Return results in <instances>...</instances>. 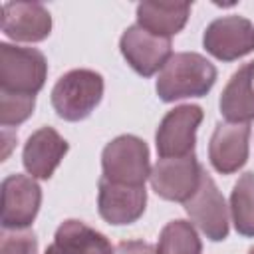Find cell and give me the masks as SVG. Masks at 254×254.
<instances>
[{
    "instance_id": "obj_8",
    "label": "cell",
    "mask_w": 254,
    "mask_h": 254,
    "mask_svg": "<svg viewBox=\"0 0 254 254\" xmlns=\"http://www.w3.org/2000/svg\"><path fill=\"white\" fill-rule=\"evenodd\" d=\"M204 50L222 62H234L254 52V24L244 16L212 20L202 36Z\"/></svg>"
},
{
    "instance_id": "obj_13",
    "label": "cell",
    "mask_w": 254,
    "mask_h": 254,
    "mask_svg": "<svg viewBox=\"0 0 254 254\" xmlns=\"http://www.w3.org/2000/svg\"><path fill=\"white\" fill-rule=\"evenodd\" d=\"M248 123H218L208 143L212 167L222 175H232L242 169L248 159Z\"/></svg>"
},
{
    "instance_id": "obj_24",
    "label": "cell",
    "mask_w": 254,
    "mask_h": 254,
    "mask_svg": "<svg viewBox=\"0 0 254 254\" xmlns=\"http://www.w3.org/2000/svg\"><path fill=\"white\" fill-rule=\"evenodd\" d=\"M248 254H254V248H250V250H248Z\"/></svg>"
},
{
    "instance_id": "obj_2",
    "label": "cell",
    "mask_w": 254,
    "mask_h": 254,
    "mask_svg": "<svg viewBox=\"0 0 254 254\" xmlns=\"http://www.w3.org/2000/svg\"><path fill=\"white\" fill-rule=\"evenodd\" d=\"M103 77L93 69H71L52 89V105L65 121L85 119L101 101Z\"/></svg>"
},
{
    "instance_id": "obj_23",
    "label": "cell",
    "mask_w": 254,
    "mask_h": 254,
    "mask_svg": "<svg viewBox=\"0 0 254 254\" xmlns=\"http://www.w3.org/2000/svg\"><path fill=\"white\" fill-rule=\"evenodd\" d=\"M46 254H64L56 244H52V246H48V250H46Z\"/></svg>"
},
{
    "instance_id": "obj_20",
    "label": "cell",
    "mask_w": 254,
    "mask_h": 254,
    "mask_svg": "<svg viewBox=\"0 0 254 254\" xmlns=\"http://www.w3.org/2000/svg\"><path fill=\"white\" fill-rule=\"evenodd\" d=\"M36 97L22 93L0 91V123L4 127L20 125L34 113Z\"/></svg>"
},
{
    "instance_id": "obj_1",
    "label": "cell",
    "mask_w": 254,
    "mask_h": 254,
    "mask_svg": "<svg viewBox=\"0 0 254 254\" xmlns=\"http://www.w3.org/2000/svg\"><path fill=\"white\" fill-rule=\"evenodd\" d=\"M216 81V67L200 54L181 52L173 54L159 71L155 89L157 95L171 103L185 97L206 95Z\"/></svg>"
},
{
    "instance_id": "obj_10",
    "label": "cell",
    "mask_w": 254,
    "mask_h": 254,
    "mask_svg": "<svg viewBox=\"0 0 254 254\" xmlns=\"http://www.w3.org/2000/svg\"><path fill=\"white\" fill-rule=\"evenodd\" d=\"M121 54L127 64L143 77H151L161 71L165 64L171 60V38L155 36L143 30L139 24L129 26L119 42Z\"/></svg>"
},
{
    "instance_id": "obj_4",
    "label": "cell",
    "mask_w": 254,
    "mask_h": 254,
    "mask_svg": "<svg viewBox=\"0 0 254 254\" xmlns=\"http://www.w3.org/2000/svg\"><path fill=\"white\" fill-rule=\"evenodd\" d=\"M103 179L119 185L145 187L151 177L149 147L135 135H119L109 141L101 153Z\"/></svg>"
},
{
    "instance_id": "obj_19",
    "label": "cell",
    "mask_w": 254,
    "mask_h": 254,
    "mask_svg": "<svg viewBox=\"0 0 254 254\" xmlns=\"http://www.w3.org/2000/svg\"><path fill=\"white\" fill-rule=\"evenodd\" d=\"M157 254H200L202 244L194 226L187 220H171L159 234Z\"/></svg>"
},
{
    "instance_id": "obj_11",
    "label": "cell",
    "mask_w": 254,
    "mask_h": 254,
    "mask_svg": "<svg viewBox=\"0 0 254 254\" xmlns=\"http://www.w3.org/2000/svg\"><path fill=\"white\" fill-rule=\"evenodd\" d=\"M147 204V190L145 187H131L111 183L101 177L99 192H97V208L103 220L109 224L121 226L135 222Z\"/></svg>"
},
{
    "instance_id": "obj_5",
    "label": "cell",
    "mask_w": 254,
    "mask_h": 254,
    "mask_svg": "<svg viewBox=\"0 0 254 254\" xmlns=\"http://www.w3.org/2000/svg\"><path fill=\"white\" fill-rule=\"evenodd\" d=\"M202 167L198 165L194 153L187 157L159 159L151 169V187L165 198L175 202H187L198 189L202 179Z\"/></svg>"
},
{
    "instance_id": "obj_6",
    "label": "cell",
    "mask_w": 254,
    "mask_h": 254,
    "mask_svg": "<svg viewBox=\"0 0 254 254\" xmlns=\"http://www.w3.org/2000/svg\"><path fill=\"white\" fill-rule=\"evenodd\" d=\"M202 121L198 105H179L171 109L159 123L155 145L161 159L187 157L194 153L196 129Z\"/></svg>"
},
{
    "instance_id": "obj_14",
    "label": "cell",
    "mask_w": 254,
    "mask_h": 254,
    "mask_svg": "<svg viewBox=\"0 0 254 254\" xmlns=\"http://www.w3.org/2000/svg\"><path fill=\"white\" fill-rule=\"evenodd\" d=\"M67 141L52 127H42L32 133L24 145L22 161L34 179H50L58 165L62 163L64 155L67 153Z\"/></svg>"
},
{
    "instance_id": "obj_18",
    "label": "cell",
    "mask_w": 254,
    "mask_h": 254,
    "mask_svg": "<svg viewBox=\"0 0 254 254\" xmlns=\"http://www.w3.org/2000/svg\"><path fill=\"white\" fill-rule=\"evenodd\" d=\"M232 222L238 234L254 238V175L244 173L230 194Z\"/></svg>"
},
{
    "instance_id": "obj_17",
    "label": "cell",
    "mask_w": 254,
    "mask_h": 254,
    "mask_svg": "<svg viewBox=\"0 0 254 254\" xmlns=\"http://www.w3.org/2000/svg\"><path fill=\"white\" fill-rule=\"evenodd\" d=\"M54 244L64 254H113L115 250L101 232L73 218L58 226Z\"/></svg>"
},
{
    "instance_id": "obj_16",
    "label": "cell",
    "mask_w": 254,
    "mask_h": 254,
    "mask_svg": "<svg viewBox=\"0 0 254 254\" xmlns=\"http://www.w3.org/2000/svg\"><path fill=\"white\" fill-rule=\"evenodd\" d=\"M190 14L189 2H141L137 6V24L161 38L179 34Z\"/></svg>"
},
{
    "instance_id": "obj_7",
    "label": "cell",
    "mask_w": 254,
    "mask_h": 254,
    "mask_svg": "<svg viewBox=\"0 0 254 254\" xmlns=\"http://www.w3.org/2000/svg\"><path fill=\"white\" fill-rule=\"evenodd\" d=\"M183 204L190 220L202 230L208 240L220 242L228 236V206L216 183L206 171H202L196 192Z\"/></svg>"
},
{
    "instance_id": "obj_22",
    "label": "cell",
    "mask_w": 254,
    "mask_h": 254,
    "mask_svg": "<svg viewBox=\"0 0 254 254\" xmlns=\"http://www.w3.org/2000/svg\"><path fill=\"white\" fill-rule=\"evenodd\" d=\"M113 254H157V250L143 240H127V242H119Z\"/></svg>"
},
{
    "instance_id": "obj_15",
    "label": "cell",
    "mask_w": 254,
    "mask_h": 254,
    "mask_svg": "<svg viewBox=\"0 0 254 254\" xmlns=\"http://www.w3.org/2000/svg\"><path fill=\"white\" fill-rule=\"evenodd\" d=\"M218 107L228 123H248L254 119V62L240 65L232 73L220 93Z\"/></svg>"
},
{
    "instance_id": "obj_9",
    "label": "cell",
    "mask_w": 254,
    "mask_h": 254,
    "mask_svg": "<svg viewBox=\"0 0 254 254\" xmlns=\"http://www.w3.org/2000/svg\"><path fill=\"white\" fill-rule=\"evenodd\" d=\"M42 204V189L28 175H10L2 181V228H28Z\"/></svg>"
},
{
    "instance_id": "obj_21",
    "label": "cell",
    "mask_w": 254,
    "mask_h": 254,
    "mask_svg": "<svg viewBox=\"0 0 254 254\" xmlns=\"http://www.w3.org/2000/svg\"><path fill=\"white\" fill-rule=\"evenodd\" d=\"M0 254H38V240L34 232L28 230H4L0 238Z\"/></svg>"
},
{
    "instance_id": "obj_3",
    "label": "cell",
    "mask_w": 254,
    "mask_h": 254,
    "mask_svg": "<svg viewBox=\"0 0 254 254\" xmlns=\"http://www.w3.org/2000/svg\"><path fill=\"white\" fill-rule=\"evenodd\" d=\"M48 75V62L36 48L0 44V91L36 95Z\"/></svg>"
},
{
    "instance_id": "obj_12",
    "label": "cell",
    "mask_w": 254,
    "mask_h": 254,
    "mask_svg": "<svg viewBox=\"0 0 254 254\" xmlns=\"http://www.w3.org/2000/svg\"><path fill=\"white\" fill-rule=\"evenodd\" d=\"M2 32L16 42H42L52 32V16L40 2H4Z\"/></svg>"
}]
</instances>
